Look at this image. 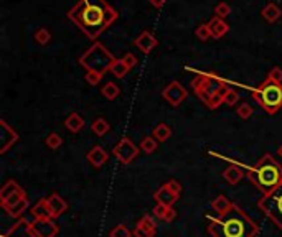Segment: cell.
Returning <instances> with one entry per match:
<instances>
[{
  "mask_svg": "<svg viewBox=\"0 0 282 237\" xmlns=\"http://www.w3.org/2000/svg\"><path fill=\"white\" fill-rule=\"evenodd\" d=\"M223 178L228 181V185L235 186V185H238V183L243 180V178H245V171H243L241 166L231 165V166H228V168L223 171Z\"/></svg>",
  "mask_w": 282,
  "mask_h": 237,
  "instance_id": "19",
  "label": "cell"
},
{
  "mask_svg": "<svg viewBox=\"0 0 282 237\" xmlns=\"http://www.w3.org/2000/svg\"><path fill=\"white\" fill-rule=\"evenodd\" d=\"M18 190H21V186L18 185V183L13 181V180H8L2 186V190H0V203H5L10 196L15 195V193H17Z\"/></svg>",
  "mask_w": 282,
  "mask_h": 237,
  "instance_id": "24",
  "label": "cell"
},
{
  "mask_svg": "<svg viewBox=\"0 0 282 237\" xmlns=\"http://www.w3.org/2000/svg\"><path fill=\"white\" fill-rule=\"evenodd\" d=\"M122 61L126 63V66L129 69H132L135 64H137V58H135L132 53H126V55H124V58H122Z\"/></svg>",
  "mask_w": 282,
  "mask_h": 237,
  "instance_id": "45",
  "label": "cell"
},
{
  "mask_svg": "<svg viewBox=\"0 0 282 237\" xmlns=\"http://www.w3.org/2000/svg\"><path fill=\"white\" fill-rule=\"evenodd\" d=\"M107 160H109V155H107V152L101 145H96L88 152V161L94 168H101L102 165L107 163Z\"/></svg>",
  "mask_w": 282,
  "mask_h": 237,
  "instance_id": "15",
  "label": "cell"
},
{
  "mask_svg": "<svg viewBox=\"0 0 282 237\" xmlns=\"http://www.w3.org/2000/svg\"><path fill=\"white\" fill-rule=\"evenodd\" d=\"M208 26L211 30V36H213L215 40H220L221 36H225L228 31H230V25L226 23L223 18L220 17H215L208 21Z\"/></svg>",
  "mask_w": 282,
  "mask_h": 237,
  "instance_id": "17",
  "label": "cell"
},
{
  "mask_svg": "<svg viewBox=\"0 0 282 237\" xmlns=\"http://www.w3.org/2000/svg\"><path fill=\"white\" fill-rule=\"evenodd\" d=\"M215 13H216V17H220V18H226L228 15L231 13V7L230 5H228L226 2H221V3H218L215 7Z\"/></svg>",
  "mask_w": 282,
  "mask_h": 237,
  "instance_id": "39",
  "label": "cell"
},
{
  "mask_svg": "<svg viewBox=\"0 0 282 237\" xmlns=\"http://www.w3.org/2000/svg\"><path fill=\"white\" fill-rule=\"evenodd\" d=\"M278 153H279V157L282 158V145H281V147H279V150H278Z\"/></svg>",
  "mask_w": 282,
  "mask_h": 237,
  "instance_id": "48",
  "label": "cell"
},
{
  "mask_svg": "<svg viewBox=\"0 0 282 237\" xmlns=\"http://www.w3.org/2000/svg\"><path fill=\"white\" fill-rule=\"evenodd\" d=\"M137 226L139 228H144V229H149V231H157V223L154 221L152 216H142L139 221H137Z\"/></svg>",
  "mask_w": 282,
  "mask_h": 237,
  "instance_id": "35",
  "label": "cell"
},
{
  "mask_svg": "<svg viewBox=\"0 0 282 237\" xmlns=\"http://www.w3.org/2000/svg\"><path fill=\"white\" fill-rule=\"evenodd\" d=\"M268 79L274 81V83H282V68L276 66L268 73Z\"/></svg>",
  "mask_w": 282,
  "mask_h": 237,
  "instance_id": "42",
  "label": "cell"
},
{
  "mask_svg": "<svg viewBox=\"0 0 282 237\" xmlns=\"http://www.w3.org/2000/svg\"><path fill=\"white\" fill-rule=\"evenodd\" d=\"M129 71H131V69L126 66V63L122 61V58H121V59H116V61L112 63V66H111V73H112L116 78H119V79L126 76Z\"/></svg>",
  "mask_w": 282,
  "mask_h": 237,
  "instance_id": "28",
  "label": "cell"
},
{
  "mask_svg": "<svg viewBox=\"0 0 282 237\" xmlns=\"http://www.w3.org/2000/svg\"><path fill=\"white\" fill-rule=\"evenodd\" d=\"M86 120L83 118V116H79L78 112H71L66 118H64V127L68 128L71 133H78L84 128Z\"/></svg>",
  "mask_w": 282,
  "mask_h": 237,
  "instance_id": "18",
  "label": "cell"
},
{
  "mask_svg": "<svg viewBox=\"0 0 282 237\" xmlns=\"http://www.w3.org/2000/svg\"><path fill=\"white\" fill-rule=\"evenodd\" d=\"M154 199H155L157 203L165 204V206H173V204L177 203L178 196L175 195V193H172L169 190V186L164 185V186H160L159 190L154 193Z\"/></svg>",
  "mask_w": 282,
  "mask_h": 237,
  "instance_id": "16",
  "label": "cell"
},
{
  "mask_svg": "<svg viewBox=\"0 0 282 237\" xmlns=\"http://www.w3.org/2000/svg\"><path fill=\"white\" fill-rule=\"evenodd\" d=\"M261 15H263V17L268 20V21H271V23H274V21H278V20L282 17V10H281V7H278L276 3H268V5H266V7L261 10Z\"/></svg>",
  "mask_w": 282,
  "mask_h": 237,
  "instance_id": "22",
  "label": "cell"
},
{
  "mask_svg": "<svg viewBox=\"0 0 282 237\" xmlns=\"http://www.w3.org/2000/svg\"><path fill=\"white\" fill-rule=\"evenodd\" d=\"M46 206H48V211H50L51 218L53 219H58L59 216H63L68 209V203L64 201V198H61L58 193H53L46 198Z\"/></svg>",
  "mask_w": 282,
  "mask_h": 237,
  "instance_id": "13",
  "label": "cell"
},
{
  "mask_svg": "<svg viewBox=\"0 0 282 237\" xmlns=\"http://www.w3.org/2000/svg\"><path fill=\"white\" fill-rule=\"evenodd\" d=\"M116 61V58L112 56V53L107 50L106 46H102L99 41H96L83 56L79 58V64L86 71H96L104 76V73L111 71L112 63Z\"/></svg>",
  "mask_w": 282,
  "mask_h": 237,
  "instance_id": "5",
  "label": "cell"
},
{
  "mask_svg": "<svg viewBox=\"0 0 282 237\" xmlns=\"http://www.w3.org/2000/svg\"><path fill=\"white\" fill-rule=\"evenodd\" d=\"M238 101H240V94H238V91L231 89V88H226V91H225V104L233 107V106L238 104Z\"/></svg>",
  "mask_w": 282,
  "mask_h": 237,
  "instance_id": "32",
  "label": "cell"
},
{
  "mask_svg": "<svg viewBox=\"0 0 282 237\" xmlns=\"http://www.w3.org/2000/svg\"><path fill=\"white\" fill-rule=\"evenodd\" d=\"M208 234L211 237H256L259 226L238 204H233L230 211L210 219Z\"/></svg>",
  "mask_w": 282,
  "mask_h": 237,
  "instance_id": "2",
  "label": "cell"
},
{
  "mask_svg": "<svg viewBox=\"0 0 282 237\" xmlns=\"http://www.w3.org/2000/svg\"><path fill=\"white\" fill-rule=\"evenodd\" d=\"M233 204L235 203H231L230 199H228V196L220 195L213 199V203H211V209L216 211L218 214H225L226 211H230V209L233 208Z\"/></svg>",
  "mask_w": 282,
  "mask_h": 237,
  "instance_id": "21",
  "label": "cell"
},
{
  "mask_svg": "<svg viewBox=\"0 0 282 237\" xmlns=\"http://www.w3.org/2000/svg\"><path fill=\"white\" fill-rule=\"evenodd\" d=\"M101 94L104 96L106 99L114 101L119 94H121V89H119V86L116 83H106V86H102Z\"/></svg>",
  "mask_w": 282,
  "mask_h": 237,
  "instance_id": "27",
  "label": "cell"
},
{
  "mask_svg": "<svg viewBox=\"0 0 282 237\" xmlns=\"http://www.w3.org/2000/svg\"><path fill=\"white\" fill-rule=\"evenodd\" d=\"M225 91H226V89H225ZM225 91H221V93L215 94L213 98L210 99V102L207 104L208 109H218V107L223 104V102H225Z\"/></svg>",
  "mask_w": 282,
  "mask_h": 237,
  "instance_id": "37",
  "label": "cell"
},
{
  "mask_svg": "<svg viewBox=\"0 0 282 237\" xmlns=\"http://www.w3.org/2000/svg\"><path fill=\"white\" fill-rule=\"evenodd\" d=\"M18 142V133L7 123V120H0V153H5Z\"/></svg>",
  "mask_w": 282,
  "mask_h": 237,
  "instance_id": "11",
  "label": "cell"
},
{
  "mask_svg": "<svg viewBox=\"0 0 282 237\" xmlns=\"http://www.w3.org/2000/svg\"><path fill=\"white\" fill-rule=\"evenodd\" d=\"M175 218H177V211H175V209H173V206H172L169 211H167L164 221H165V223H172V221L175 219Z\"/></svg>",
  "mask_w": 282,
  "mask_h": 237,
  "instance_id": "46",
  "label": "cell"
},
{
  "mask_svg": "<svg viewBox=\"0 0 282 237\" xmlns=\"http://www.w3.org/2000/svg\"><path fill=\"white\" fill-rule=\"evenodd\" d=\"M51 40V33H50V30L48 28H40L35 33V41L38 43V45H41V46H45L48 45V41Z\"/></svg>",
  "mask_w": 282,
  "mask_h": 237,
  "instance_id": "31",
  "label": "cell"
},
{
  "mask_svg": "<svg viewBox=\"0 0 282 237\" xmlns=\"http://www.w3.org/2000/svg\"><path fill=\"white\" fill-rule=\"evenodd\" d=\"M172 206H165V204H160V203H157L155 204V208H154V216L157 218V219H160V221H164V218H165V214H167V211H169Z\"/></svg>",
  "mask_w": 282,
  "mask_h": 237,
  "instance_id": "41",
  "label": "cell"
},
{
  "mask_svg": "<svg viewBox=\"0 0 282 237\" xmlns=\"http://www.w3.org/2000/svg\"><path fill=\"white\" fill-rule=\"evenodd\" d=\"M195 35H197V38L202 40V41H208L210 38H213V36H211V30H210L208 23H202V25H200L198 28L195 30Z\"/></svg>",
  "mask_w": 282,
  "mask_h": 237,
  "instance_id": "30",
  "label": "cell"
},
{
  "mask_svg": "<svg viewBox=\"0 0 282 237\" xmlns=\"http://www.w3.org/2000/svg\"><path fill=\"white\" fill-rule=\"evenodd\" d=\"M45 143H46V147H48V148H51V150H56V148H59V147H61V143H63V138L59 137L58 133L51 132L50 135L46 137Z\"/></svg>",
  "mask_w": 282,
  "mask_h": 237,
  "instance_id": "33",
  "label": "cell"
},
{
  "mask_svg": "<svg viewBox=\"0 0 282 237\" xmlns=\"http://www.w3.org/2000/svg\"><path fill=\"white\" fill-rule=\"evenodd\" d=\"M165 2H167V0H150V3L154 5V7H157V8H162V7H164Z\"/></svg>",
  "mask_w": 282,
  "mask_h": 237,
  "instance_id": "47",
  "label": "cell"
},
{
  "mask_svg": "<svg viewBox=\"0 0 282 237\" xmlns=\"http://www.w3.org/2000/svg\"><path fill=\"white\" fill-rule=\"evenodd\" d=\"M165 185L169 186V190H170L172 193H175L177 196H180V193H182V185H180V181H177V180H170V181H167Z\"/></svg>",
  "mask_w": 282,
  "mask_h": 237,
  "instance_id": "44",
  "label": "cell"
},
{
  "mask_svg": "<svg viewBox=\"0 0 282 237\" xmlns=\"http://www.w3.org/2000/svg\"><path fill=\"white\" fill-rule=\"evenodd\" d=\"M111 130V125H109V122L106 120V118H96V120L91 123V132H94L97 137H104L106 133H109Z\"/></svg>",
  "mask_w": 282,
  "mask_h": 237,
  "instance_id": "25",
  "label": "cell"
},
{
  "mask_svg": "<svg viewBox=\"0 0 282 237\" xmlns=\"http://www.w3.org/2000/svg\"><path fill=\"white\" fill-rule=\"evenodd\" d=\"M134 43H135V46H137L140 51L150 53L157 45H159V40H157L155 36L150 33V31H142V33H140L137 38H135Z\"/></svg>",
  "mask_w": 282,
  "mask_h": 237,
  "instance_id": "14",
  "label": "cell"
},
{
  "mask_svg": "<svg viewBox=\"0 0 282 237\" xmlns=\"http://www.w3.org/2000/svg\"><path fill=\"white\" fill-rule=\"evenodd\" d=\"M2 237H40L33 228H31V221L20 219L18 223H15L7 233H3Z\"/></svg>",
  "mask_w": 282,
  "mask_h": 237,
  "instance_id": "12",
  "label": "cell"
},
{
  "mask_svg": "<svg viewBox=\"0 0 282 237\" xmlns=\"http://www.w3.org/2000/svg\"><path fill=\"white\" fill-rule=\"evenodd\" d=\"M248 178L263 195H269L282 185V165L273 158V155L266 153L248 171Z\"/></svg>",
  "mask_w": 282,
  "mask_h": 237,
  "instance_id": "3",
  "label": "cell"
},
{
  "mask_svg": "<svg viewBox=\"0 0 282 237\" xmlns=\"http://www.w3.org/2000/svg\"><path fill=\"white\" fill-rule=\"evenodd\" d=\"M134 237H154L155 236V231H149V229H144V228H139L135 226L134 229Z\"/></svg>",
  "mask_w": 282,
  "mask_h": 237,
  "instance_id": "43",
  "label": "cell"
},
{
  "mask_svg": "<svg viewBox=\"0 0 282 237\" xmlns=\"http://www.w3.org/2000/svg\"><path fill=\"white\" fill-rule=\"evenodd\" d=\"M134 234H131V231H129L124 224H119L116 228H112V231L109 233V237H132Z\"/></svg>",
  "mask_w": 282,
  "mask_h": 237,
  "instance_id": "36",
  "label": "cell"
},
{
  "mask_svg": "<svg viewBox=\"0 0 282 237\" xmlns=\"http://www.w3.org/2000/svg\"><path fill=\"white\" fill-rule=\"evenodd\" d=\"M84 79H86V83H88V84H91V86H97V84L101 83L102 74L96 73V71H86Z\"/></svg>",
  "mask_w": 282,
  "mask_h": 237,
  "instance_id": "40",
  "label": "cell"
},
{
  "mask_svg": "<svg viewBox=\"0 0 282 237\" xmlns=\"http://www.w3.org/2000/svg\"><path fill=\"white\" fill-rule=\"evenodd\" d=\"M31 228L40 237H56L59 233V226L53 218L33 219L31 221Z\"/></svg>",
  "mask_w": 282,
  "mask_h": 237,
  "instance_id": "10",
  "label": "cell"
},
{
  "mask_svg": "<svg viewBox=\"0 0 282 237\" xmlns=\"http://www.w3.org/2000/svg\"><path fill=\"white\" fill-rule=\"evenodd\" d=\"M187 94H188L187 89L183 88L178 81H172V83L164 89V93H162V96L165 98V101L170 102L173 107L180 106L182 102L187 99Z\"/></svg>",
  "mask_w": 282,
  "mask_h": 237,
  "instance_id": "9",
  "label": "cell"
},
{
  "mask_svg": "<svg viewBox=\"0 0 282 237\" xmlns=\"http://www.w3.org/2000/svg\"><path fill=\"white\" fill-rule=\"evenodd\" d=\"M253 107L248 104V102H245V104H241L240 107H238V117L243 118V120H248V118H251L253 116Z\"/></svg>",
  "mask_w": 282,
  "mask_h": 237,
  "instance_id": "38",
  "label": "cell"
},
{
  "mask_svg": "<svg viewBox=\"0 0 282 237\" xmlns=\"http://www.w3.org/2000/svg\"><path fill=\"white\" fill-rule=\"evenodd\" d=\"M68 18L89 40H96L117 20V12L106 0H79L68 12Z\"/></svg>",
  "mask_w": 282,
  "mask_h": 237,
  "instance_id": "1",
  "label": "cell"
},
{
  "mask_svg": "<svg viewBox=\"0 0 282 237\" xmlns=\"http://www.w3.org/2000/svg\"><path fill=\"white\" fill-rule=\"evenodd\" d=\"M258 208L282 231V185L259 199Z\"/></svg>",
  "mask_w": 282,
  "mask_h": 237,
  "instance_id": "7",
  "label": "cell"
},
{
  "mask_svg": "<svg viewBox=\"0 0 282 237\" xmlns=\"http://www.w3.org/2000/svg\"><path fill=\"white\" fill-rule=\"evenodd\" d=\"M228 86L213 73H198V76L192 81V89L195 91L197 98L202 99L205 104H208L215 94L221 93Z\"/></svg>",
  "mask_w": 282,
  "mask_h": 237,
  "instance_id": "6",
  "label": "cell"
},
{
  "mask_svg": "<svg viewBox=\"0 0 282 237\" xmlns=\"http://www.w3.org/2000/svg\"><path fill=\"white\" fill-rule=\"evenodd\" d=\"M140 152V147L135 145L131 138L124 137L117 142V145H114L112 148V155L119 160V163L122 165H129L137 158V155Z\"/></svg>",
  "mask_w": 282,
  "mask_h": 237,
  "instance_id": "8",
  "label": "cell"
},
{
  "mask_svg": "<svg viewBox=\"0 0 282 237\" xmlns=\"http://www.w3.org/2000/svg\"><path fill=\"white\" fill-rule=\"evenodd\" d=\"M30 213H31V216H33V219L51 218V214H50V211H48V206H46V198L36 201L33 206L30 208Z\"/></svg>",
  "mask_w": 282,
  "mask_h": 237,
  "instance_id": "20",
  "label": "cell"
},
{
  "mask_svg": "<svg viewBox=\"0 0 282 237\" xmlns=\"http://www.w3.org/2000/svg\"><path fill=\"white\" fill-rule=\"evenodd\" d=\"M139 147H140V150H142V152H145V153H154L155 150H157V147H159V142H157V140L152 137V135H150V137H144Z\"/></svg>",
  "mask_w": 282,
  "mask_h": 237,
  "instance_id": "29",
  "label": "cell"
},
{
  "mask_svg": "<svg viewBox=\"0 0 282 237\" xmlns=\"http://www.w3.org/2000/svg\"><path fill=\"white\" fill-rule=\"evenodd\" d=\"M253 98L268 114H276L282 109V83H274L266 78L253 91Z\"/></svg>",
  "mask_w": 282,
  "mask_h": 237,
  "instance_id": "4",
  "label": "cell"
},
{
  "mask_svg": "<svg viewBox=\"0 0 282 237\" xmlns=\"http://www.w3.org/2000/svg\"><path fill=\"white\" fill-rule=\"evenodd\" d=\"M152 137H154L157 142H167L172 137V128L167 125V123H159V125L154 127L152 130Z\"/></svg>",
  "mask_w": 282,
  "mask_h": 237,
  "instance_id": "23",
  "label": "cell"
},
{
  "mask_svg": "<svg viewBox=\"0 0 282 237\" xmlns=\"http://www.w3.org/2000/svg\"><path fill=\"white\" fill-rule=\"evenodd\" d=\"M23 198H28V196H26L25 190H23V188H21V190H18L17 193H15V195H12V196H10V198L7 199V201H5V203H2V208L5 209V208H8V206H13L15 203L21 201V199H23Z\"/></svg>",
  "mask_w": 282,
  "mask_h": 237,
  "instance_id": "34",
  "label": "cell"
},
{
  "mask_svg": "<svg viewBox=\"0 0 282 237\" xmlns=\"http://www.w3.org/2000/svg\"><path fill=\"white\" fill-rule=\"evenodd\" d=\"M26 209H28V198H23L21 201L18 203H15L13 206H8V208H5V211H7L8 216H12V218H18L21 216Z\"/></svg>",
  "mask_w": 282,
  "mask_h": 237,
  "instance_id": "26",
  "label": "cell"
}]
</instances>
